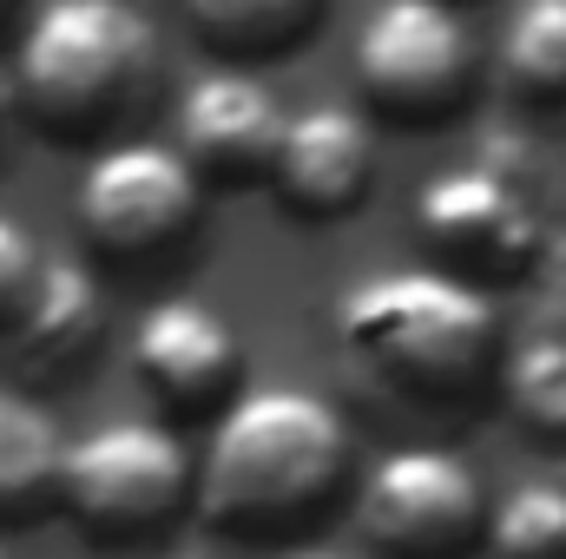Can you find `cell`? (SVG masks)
Here are the masks:
<instances>
[{
    "mask_svg": "<svg viewBox=\"0 0 566 559\" xmlns=\"http://www.w3.org/2000/svg\"><path fill=\"white\" fill-rule=\"evenodd\" d=\"M349 474V428L310 389H251L238 395L205 447L198 514L238 540L303 534Z\"/></svg>",
    "mask_w": 566,
    "mask_h": 559,
    "instance_id": "1",
    "label": "cell"
},
{
    "mask_svg": "<svg viewBox=\"0 0 566 559\" xmlns=\"http://www.w3.org/2000/svg\"><path fill=\"white\" fill-rule=\"evenodd\" d=\"M336 342L389 395L422 409H461L494 382L501 323L474 283L448 271H382L336 309Z\"/></svg>",
    "mask_w": 566,
    "mask_h": 559,
    "instance_id": "2",
    "label": "cell"
},
{
    "mask_svg": "<svg viewBox=\"0 0 566 559\" xmlns=\"http://www.w3.org/2000/svg\"><path fill=\"white\" fill-rule=\"evenodd\" d=\"M158 33L126 0H53L27 20L13 86L46 139L93 145L133 126L158 93Z\"/></svg>",
    "mask_w": 566,
    "mask_h": 559,
    "instance_id": "3",
    "label": "cell"
},
{
    "mask_svg": "<svg viewBox=\"0 0 566 559\" xmlns=\"http://www.w3.org/2000/svg\"><path fill=\"white\" fill-rule=\"evenodd\" d=\"M185 500H198V474L165 421H106L66 447L60 507L99 547H133L165 534L185 514Z\"/></svg>",
    "mask_w": 566,
    "mask_h": 559,
    "instance_id": "4",
    "label": "cell"
},
{
    "mask_svg": "<svg viewBox=\"0 0 566 559\" xmlns=\"http://www.w3.org/2000/svg\"><path fill=\"white\" fill-rule=\"evenodd\" d=\"M356 80L396 126H441L474 93V40L441 0H382L356 33Z\"/></svg>",
    "mask_w": 566,
    "mask_h": 559,
    "instance_id": "5",
    "label": "cell"
},
{
    "mask_svg": "<svg viewBox=\"0 0 566 559\" xmlns=\"http://www.w3.org/2000/svg\"><path fill=\"white\" fill-rule=\"evenodd\" d=\"M363 534L389 559H461L481 527L488 500L461 454L448 447H396L363 481Z\"/></svg>",
    "mask_w": 566,
    "mask_h": 559,
    "instance_id": "6",
    "label": "cell"
},
{
    "mask_svg": "<svg viewBox=\"0 0 566 559\" xmlns=\"http://www.w3.org/2000/svg\"><path fill=\"white\" fill-rule=\"evenodd\" d=\"M80 224H86V244L119 264L165 257L198 224V171L171 145H106L80 184Z\"/></svg>",
    "mask_w": 566,
    "mask_h": 559,
    "instance_id": "7",
    "label": "cell"
},
{
    "mask_svg": "<svg viewBox=\"0 0 566 559\" xmlns=\"http://www.w3.org/2000/svg\"><path fill=\"white\" fill-rule=\"evenodd\" d=\"M416 231L454 283H514L541 257V218L501 171H441L416 198Z\"/></svg>",
    "mask_w": 566,
    "mask_h": 559,
    "instance_id": "8",
    "label": "cell"
},
{
    "mask_svg": "<svg viewBox=\"0 0 566 559\" xmlns=\"http://www.w3.org/2000/svg\"><path fill=\"white\" fill-rule=\"evenodd\" d=\"M290 119L251 73H205L178 99V151L198 184H271Z\"/></svg>",
    "mask_w": 566,
    "mask_h": 559,
    "instance_id": "9",
    "label": "cell"
},
{
    "mask_svg": "<svg viewBox=\"0 0 566 559\" xmlns=\"http://www.w3.org/2000/svg\"><path fill=\"white\" fill-rule=\"evenodd\" d=\"M145 389L171 409V415H211L231 402L238 389V336L218 323V309L191 303V296H165L151 303L133 336Z\"/></svg>",
    "mask_w": 566,
    "mask_h": 559,
    "instance_id": "10",
    "label": "cell"
},
{
    "mask_svg": "<svg viewBox=\"0 0 566 559\" xmlns=\"http://www.w3.org/2000/svg\"><path fill=\"white\" fill-rule=\"evenodd\" d=\"M376 178V139L363 126L356 106H336V99H316L310 113L290 119L277 151V171H271V191L290 218H349L363 204Z\"/></svg>",
    "mask_w": 566,
    "mask_h": 559,
    "instance_id": "11",
    "label": "cell"
},
{
    "mask_svg": "<svg viewBox=\"0 0 566 559\" xmlns=\"http://www.w3.org/2000/svg\"><path fill=\"white\" fill-rule=\"evenodd\" d=\"M99 329H106V303H99L93 271L73 257H46V283L27 309V323L13 329L20 376L27 382H73L93 362Z\"/></svg>",
    "mask_w": 566,
    "mask_h": 559,
    "instance_id": "12",
    "label": "cell"
},
{
    "mask_svg": "<svg viewBox=\"0 0 566 559\" xmlns=\"http://www.w3.org/2000/svg\"><path fill=\"white\" fill-rule=\"evenodd\" d=\"M66 487V441L40 402L0 389V520H40L60 507Z\"/></svg>",
    "mask_w": 566,
    "mask_h": 559,
    "instance_id": "13",
    "label": "cell"
},
{
    "mask_svg": "<svg viewBox=\"0 0 566 559\" xmlns=\"http://www.w3.org/2000/svg\"><path fill=\"white\" fill-rule=\"evenodd\" d=\"M185 20L198 40H211L231 60H283L323 20V7L316 0H191Z\"/></svg>",
    "mask_w": 566,
    "mask_h": 559,
    "instance_id": "14",
    "label": "cell"
},
{
    "mask_svg": "<svg viewBox=\"0 0 566 559\" xmlns=\"http://www.w3.org/2000/svg\"><path fill=\"white\" fill-rule=\"evenodd\" d=\"M501 73L521 99L566 106V0H527L507 27Z\"/></svg>",
    "mask_w": 566,
    "mask_h": 559,
    "instance_id": "15",
    "label": "cell"
},
{
    "mask_svg": "<svg viewBox=\"0 0 566 559\" xmlns=\"http://www.w3.org/2000/svg\"><path fill=\"white\" fill-rule=\"evenodd\" d=\"M507 409L527 421V434L566 441V336H534L507 356L501 369Z\"/></svg>",
    "mask_w": 566,
    "mask_h": 559,
    "instance_id": "16",
    "label": "cell"
},
{
    "mask_svg": "<svg viewBox=\"0 0 566 559\" xmlns=\"http://www.w3.org/2000/svg\"><path fill=\"white\" fill-rule=\"evenodd\" d=\"M494 559H566V487L534 481L494 514Z\"/></svg>",
    "mask_w": 566,
    "mask_h": 559,
    "instance_id": "17",
    "label": "cell"
},
{
    "mask_svg": "<svg viewBox=\"0 0 566 559\" xmlns=\"http://www.w3.org/2000/svg\"><path fill=\"white\" fill-rule=\"evenodd\" d=\"M40 283H46V251L33 244V231H20L13 218H0V329L27 323Z\"/></svg>",
    "mask_w": 566,
    "mask_h": 559,
    "instance_id": "18",
    "label": "cell"
},
{
    "mask_svg": "<svg viewBox=\"0 0 566 559\" xmlns=\"http://www.w3.org/2000/svg\"><path fill=\"white\" fill-rule=\"evenodd\" d=\"M290 559H349V553H329V547H303V553H290Z\"/></svg>",
    "mask_w": 566,
    "mask_h": 559,
    "instance_id": "19",
    "label": "cell"
},
{
    "mask_svg": "<svg viewBox=\"0 0 566 559\" xmlns=\"http://www.w3.org/2000/svg\"><path fill=\"white\" fill-rule=\"evenodd\" d=\"M7 113H13V93H7V80H0V126H7Z\"/></svg>",
    "mask_w": 566,
    "mask_h": 559,
    "instance_id": "20",
    "label": "cell"
}]
</instances>
